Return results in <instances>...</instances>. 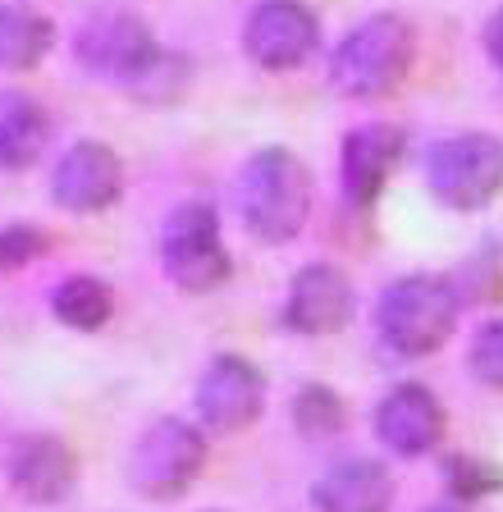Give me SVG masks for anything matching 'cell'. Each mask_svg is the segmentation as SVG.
Instances as JSON below:
<instances>
[{"label": "cell", "mask_w": 503, "mask_h": 512, "mask_svg": "<svg viewBox=\"0 0 503 512\" xmlns=\"http://www.w3.org/2000/svg\"><path fill=\"white\" fill-rule=\"evenodd\" d=\"M51 142V119L33 96H0V170H28Z\"/></svg>", "instance_id": "16"}, {"label": "cell", "mask_w": 503, "mask_h": 512, "mask_svg": "<svg viewBox=\"0 0 503 512\" xmlns=\"http://www.w3.org/2000/svg\"><path fill=\"white\" fill-rule=\"evenodd\" d=\"M51 42H55V28L37 5H28V0L0 5V69L5 74H23V69L42 64Z\"/></svg>", "instance_id": "17"}, {"label": "cell", "mask_w": 503, "mask_h": 512, "mask_svg": "<svg viewBox=\"0 0 503 512\" xmlns=\"http://www.w3.org/2000/svg\"><path fill=\"white\" fill-rule=\"evenodd\" d=\"M119 188H124V165H119V156L106 142H78V147H69L51 179L55 202L74 215L106 211L119 197Z\"/></svg>", "instance_id": "10"}, {"label": "cell", "mask_w": 503, "mask_h": 512, "mask_svg": "<svg viewBox=\"0 0 503 512\" xmlns=\"http://www.w3.org/2000/svg\"><path fill=\"white\" fill-rule=\"evenodd\" d=\"M321 42V23L302 0H261L247 14L243 51L261 69H298Z\"/></svg>", "instance_id": "7"}, {"label": "cell", "mask_w": 503, "mask_h": 512, "mask_svg": "<svg viewBox=\"0 0 503 512\" xmlns=\"http://www.w3.org/2000/svg\"><path fill=\"white\" fill-rule=\"evenodd\" d=\"M161 51V42L147 32V23L133 14H101L78 32V60L97 74L115 78L119 87L147 69V60Z\"/></svg>", "instance_id": "9"}, {"label": "cell", "mask_w": 503, "mask_h": 512, "mask_svg": "<svg viewBox=\"0 0 503 512\" xmlns=\"http://www.w3.org/2000/svg\"><path fill=\"white\" fill-rule=\"evenodd\" d=\"M471 371L481 375L485 384L503 389V320H490L476 343H471Z\"/></svg>", "instance_id": "22"}, {"label": "cell", "mask_w": 503, "mask_h": 512, "mask_svg": "<svg viewBox=\"0 0 503 512\" xmlns=\"http://www.w3.org/2000/svg\"><path fill=\"white\" fill-rule=\"evenodd\" d=\"M458 325V293L435 275H407L385 288L375 307V330L398 357H426L444 348Z\"/></svg>", "instance_id": "3"}, {"label": "cell", "mask_w": 503, "mask_h": 512, "mask_svg": "<svg viewBox=\"0 0 503 512\" xmlns=\"http://www.w3.org/2000/svg\"><path fill=\"white\" fill-rule=\"evenodd\" d=\"M293 421H298V430L307 439H330L343 430L348 412H343V398L334 394V389L307 384V389H298V398H293Z\"/></svg>", "instance_id": "19"}, {"label": "cell", "mask_w": 503, "mask_h": 512, "mask_svg": "<svg viewBox=\"0 0 503 512\" xmlns=\"http://www.w3.org/2000/svg\"><path fill=\"white\" fill-rule=\"evenodd\" d=\"M430 512H458V508H430Z\"/></svg>", "instance_id": "24"}, {"label": "cell", "mask_w": 503, "mask_h": 512, "mask_svg": "<svg viewBox=\"0 0 503 512\" xmlns=\"http://www.w3.org/2000/svg\"><path fill=\"white\" fill-rule=\"evenodd\" d=\"M206 462V444L197 435V426L179 421V416H165L133 448V490L147 494V499H179L188 485L197 480Z\"/></svg>", "instance_id": "6"}, {"label": "cell", "mask_w": 503, "mask_h": 512, "mask_svg": "<svg viewBox=\"0 0 503 512\" xmlns=\"http://www.w3.org/2000/svg\"><path fill=\"white\" fill-rule=\"evenodd\" d=\"M46 252V234L33 224H10L0 229V270H19Z\"/></svg>", "instance_id": "21"}, {"label": "cell", "mask_w": 503, "mask_h": 512, "mask_svg": "<svg viewBox=\"0 0 503 512\" xmlns=\"http://www.w3.org/2000/svg\"><path fill=\"white\" fill-rule=\"evenodd\" d=\"M284 320L289 330L298 334H334L353 320V284L343 275L339 266H316L298 270L289 288V307H284Z\"/></svg>", "instance_id": "12"}, {"label": "cell", "mask_w": 503, "mask_h": 512, "mask_svg": "<svg viewBox=\"0 0 503 512\" xmlns=\"http://www.w3.org/2000/svg\"><path fill=\"white\" fill-rule=\"evenodd\" d=\"M403 128L394 124H366L357 133H348L343 142V192L353 206H371L385 192L394 165L403 160Z\"/></svg>", "instance_id": "13"}, {"label": "cell", "mask_w": 503, "mask_h": 512, "mask_svg": "<svg viewBox=\"0 0 503 512\" xmlns=\"http://www.w3.org/2000/svg\"><path fill=\"white\" fill-rule=\"evenodd\" d=\"M485 51H490V60L503 69V10H494L490 23H485Z\"/></svg>", "instance_id": "23"}, {"label": "cell", "mask_w": 503, "mask_h": 512, "mask_svg": "<svg viewBox=\"0 0 503 512\" xmlns=\"http://www.w3.org/2000/svg\"><path fill=\"white\" fill-rule=\"evenodd\" d=\"M51 307H55V316L65 320V325H74V330H101L110 320V311H115V298H110V288L101 284V279L74 275L55 288Z\"/></svg>", "instance_id": "18"}, {"label": "cell", "mask_w": 503, "mask_h": 512, "mask_svg": "<svg viewBox=\"0 0 503 512\" xmlns=\"http://www.w3.org/2000/svg\"><path fill=\"white\" fill-rule=\"evenodd\" d=\"M161 261L165 275L183 288V293H211L229 279L234 261H229L225 243H220V224L206 202H188L165 220L161 234Z\"/></svg>", "instance_id": "5"}, {"label": "cell", "mask_w": 503, "mask_h": 512, "mask_svg": "<svg viewBox=\"0 0 503 512\" xmlns=\"http://www.w3.org/2000/svg\"><path fill=\"white\" fill-rule=\"evenodd\" d=\"M316 512H389L394 503V480L380 462L353 458L330 467L316 480Z\"/></svg>", "instance_id": "15"}, {"label": "cell", "mask_w": 503, "mask_h": 512, "mask_svg": "<svg viewBox=\"0 0 503 512\" xmlns=\"http://www.w3.org/2000/svg\"><path fill=\"white\" fill-rule=\"evenodd\" d=\"M426 183L453 211H481L503 188V142L490 133H458L430 147Z\"/></svg>", "instance_id": "4"}, {"label": "cell", "mask_w": 503, "mask_h": 512, "mask_svg": "<svg viewBox=\"0 0 503 512\" xmlns=\"http://www.w3.org/2000/svg\"><path fill=\"white\" fill-rule=\"evenodd\" d=\"M444 480L458 499H485V494L503 490V467L476 458V453H453V458H444Z\"/></svg>", "instance_id": "20"}, {"label": "cell", "mask_w": 503, "mask_h": 512, "mask_svg": "<svg viewBox=\"0 0 503 512\" xmlns=\"http://www.w3.org/2000/svg\"><path fill=\"white\" fill-rule=\"evenodd\" d=\"M266 407V380L247 357H215L206 366L202 384H197V416H202L206 430H220V435H234L247 430Z\"/></svg>", "instance_id": "8"}, {"label": "cell", "mask_w": 503, "mask_h": 512, "mask_svg": "<svg viewBox=\"0 0 503 512\" xmlns=\"http://www.w3.org/2000/svg\"><path fill=\"white\" fill-rule=\"evenodd\" d=\"M238 211L261 243H289L302 234L311 215V179L307 165L289 147H266L247 160L238 179Z\"/></svg>", "instance_id": "1"}, {"label": "cell", "mask_w": 503, "mask_h": 512, "mask_svg": "<svg viewBox=\"0 0 503 512\" xmlns=\"http://www.w3.org/2000/svg\"><path fill=\"white\" fill-rule=\"evenodd\" d=\"M74 453L55 435H23L10 448V485L28 503H60L74 490Z\"/></svg>", "instance_id": "14"}, {"label": "cell", "mask_w": 503, "mask_h": 512, "mask_svg": "<svg viewBox=\"0 0 503 512\" xmlns=\"http://www.w3.org/2000/svg\"><path fill=\"white\" fill-rule=\"evenodd\" d=\"M375 435L398 458H421L444 439V407L426 384H398L375 407Z\"/></svg>", "instance_id": "11"}, {"label": "cell", "mask_w": 503, "mask_h": 512, "mask_svg": "<svg viewBox=\"0 0 503 512\" xmlns=\"http://www.w3.org/2000/svg\"><path fill=\"white\" fill-rule=\"evenodd\" d=\"M417 60V32L403 14H371L339 42L330 78L343 96H389Z\"/></svg>", "instance_id": "2"}]
</instances>
